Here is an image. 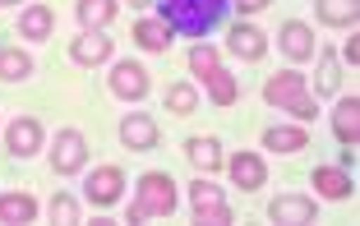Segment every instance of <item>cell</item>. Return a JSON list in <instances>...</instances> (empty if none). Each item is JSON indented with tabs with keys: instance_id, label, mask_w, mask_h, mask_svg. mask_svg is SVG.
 I'll use <instances>...</instances> for the list:
<instances>
[{
	"instance_id": "7a4b0ae2",
	"label": "cell",
	"mask_w": 360,
	"mask_h": 226,
	"mask_svg": "<svg viewBox=\"0 0 360 226\" xmlns=\"http://www.w3.org/2000/svg\"><path fill=\"white\" fill-rule=\"evenodd\" d=\"M264 97L273 102L277 111H291V116L300 120V125H309V120L319 116V107H314V97H309V88H305V79L296 74V69H282V74H273L264 84Z\"/></svg>"
},
{
	"instance_id": "e0dca14e",
	"label": "cell",
	"mask_w": 360,
	"mask_h": 226,
	"mask_svg": "<svg viewBox=\"0 0 360 226\" xmlns=\"http://www.w3.org/2000/svg\"><path fill=\"white\" fill-rule=\"evenodd\" d=\"M356 120H360V102L356 97H342L333 107V129H338L342 148H356Z\"/></svg>"
},
{
	"instance_id": "44dd1931",
	"label": "cell",
	"mask_w": 360,
	"mask_h": 226,
	"mask_svg": "<svg viewBox=\"0 0 360 226\" xmlns=\"http://www.w3.org/2000/svg\"><path fill=\"white\" fill-rule=\"evenodd\" d=\"M28 74H32V55L19 51V46H0V79L5 84H19Z\"/></svg>"
},
{
	"instance_id": "5b68a950",
	"label": "cell",
	"mask_w": 360,
	"mask_h": 226,
	"mask_svg": "<svg viewBox=\"0 0 360 226\" xmlns=\"http://www.w3.org/2000/svg\"><path fill=\"white\" fill-rule=\"evenodd\" d=\"M84 166H88L84 134H79V129H60L56 143H51V171L56 175H75V171H84Z\"/></svg>"
},
{
	"instance_id": "cb8c5ba5",
	"label": "cell",
	"mask_w": 360,
	"mask_h": 226,
	"mask_svg": "<svg viewBox=\"0 0 360 226\" xmlns=\"http://www.w3.org/2000/svg\"><path fill=\"white\" fill-rule=\"evenodd\" d=\"M116 19V0H79V23L84 28H106Z\"/></svg>"
},
{
	"instance_id": "7402d4cb",
	"label": "cell",
	"mask_w": 360,
	"mask_h": 226,
	"mask_svg": "<svg viewBox=\"0 0 360 226\" xmlns=\"http://www.w3.org/2000/svg\"><path fill=\"white\" fill-rule=\"evenodd\" d=\"M185 152H190V161L199 166V171H217V166H222V143L208 139V134H203V139H190Z\"/></svg>"
},
{
	"instance_id": "8fae6325",
	"label": "cell",
	"mask_w": 360,
	"mask_h": 226,
	"mask_svg": "<svg viewBox=\"0 0 360 226\" xmlns=\"http://www.w3.org/2000/svg\"><path fill=\"white\" fill-rule=\"evenodd\" d=\"M226 51H231V55H240V60H264L268 37L255 28V23H236V28H231V37H226Z\"/></svg>"
},
{
	"instance_id": "ffe728a7",
	"label": "cell",
	"mask_w": 360,
	"mask_h": 226,
	"mask_svg": "<svg viewBox=\"0 0 360 226\" xmlns=\"http://www.w3.org/2000/svg\"><path fill=\"white\" fill-rule=\"evenodd\" d=\"M134 42L143 46V51L158 55V51H167V46H171V28L162 19H139L134 23Z\"/></svg>"
},
{
	"instance_id": "f546056e",
	"label": "cell",
	"mask_w": 360,
	"mask_h": 226,
	"mask_svg": "<svg viewBox=\"0 0 360 226\" xmlns=\"http://www.w3.org/2000/svg\"><path fill=\"white\" fill-rule=\"evenodd\" d=\"M236 10H245V14H259V10H268V5H273V0H231Z\"/></svg>"
},
{
	"instance_id": "52a82bcc",
	"label": "cell",
	"mask_w": 360,
	"mask_h": 226,
	"mask_svg": "<svg viewBox=\"0 0 360 226\" xmlns=\"http://www.w3.org/2000/svg\"><path fill=\"white\" fill-rule=\"evenodd\" d=\"M120 194H125V171H120V166H97V171L88 175V204L111 208Z\"/></svg>"
},
{
	"instance_id": "484cf974",
	"label": "cell",
	"mask_w": 360,
	"mask_h": 226,
	"mask_svg": "<svg viewBox=\"0 0 360 226\" xmlns=\"http://www.w3.org/2000/svg\"><path fill=\"white\" fill-rule=\"evenodd\" d=\"M342 65H338V55L333 51H323V65H319V79H314V88H319V97H333L342 88Z\"/></svg>"
},
{
	"instance_id": "4fadbf2b",
	"label": "cell",
	"mask_w": 360,
	"mask_h": 226,
	"mask_svg": "<svg viewBox=\"0 0 360 226\" xmlns=\"http://www.w3.org/2000/svg\"><path fill=\"white\" fill-rule=\"evenodd\" d=\"M268 180V166L259 152H236L231 157V185L236 190H259V185Z\"/></svg>"
},
{
	"instance_id": "603a6c76",
	"label": "cell",
	"mask_w": 360,
	"mask_h": 226,
	"mask_svg": "<svg viewBox=\"0 0 360 226\" xmlns=\"http://www.w3.org/2000/svg\"><path fill=\"white\" fill-rule=\"evenodd\" d=\"M314 185H319V194H323V199H351V190H356V185H351V175L347 171H333V166H319V171H314Z\"/></svg>"
},
{
	"instance_id": "ba28073f",
	"label": "cell",
	"mask_w": 360,
	"mask_h": 226,
	"mask_svg": "<svg viewBox=\"0 0 360 226\" xmlns=\"http://www.w3.org/2000/svg\"><path fill=\"white\" fill-rule=\"evenodd\" d=\"M277 46H282V55L291 65H300V60H309V55H314V32H309V23L286 19L282 32H277Z\"/></svg>"
},
{
	"instance_id": "4dcf8cb0",
	"label": "cell",
	"mask_w": 360,
	"mask_h": 226,
	"mask_svg": "<svg viewBox=\"0 0 360 226\" xmlns=\"http://www.w3.org/2000/svg\"><path fill=\"white\" fill-rule=\"evenodd\" d=\"M129 5H139V10H143V5H148V0H129Z\"/></svg>"
},
{
	"instance_id": "f1b7e54d",
	"label": "cell",
	"mask_w": 360,
	"mask_h": 226,
	"mask_svg": "<svg viewBox=\"0 0 360 226\" xmlns=\"http://www.w3.org/2000/svg\"><path fill=\"white\" fill-rule=\"evenodd\" d=\"M51 222H79L75 194H56V199H51Z\"/></svg>"
},
{
	"instance_id": "9a60e30c",
	"label": "cell",
	"mask_w": 360,
	"mask_h": 226,
	"mask_svg": "<svg viewBox=\"0 0 360 226\" xmlns=\"http://www.w3.org/2000/svg\"><path fill=\"white\" fill-rule=\"evenodd\" d=\"M264 148H273V152H305L309 134H305V125H273L264 134Z\"/></svg>"
},
{
	"instance_id": "1f68e13d",
	"label": "cell",
	"mask_w": 360,
	"mask_h": 226,
	"mask_svg": "<svg viewBox=\"0 0 360 226\" xmlns=\"http://www.w3.org/2000/svg\"><path fill=\"white\" fill-rule=\"evenodd\" d=\"M0 5H19V0H0Z\"/></svg>"
},
{
	"instance_id": "d4e9b609",
	"label": "cell",
	"mask_w": 360,
	"mask_h": 226,
	"mask_svg": "<svg viewBox=\"0 0 360 226\" xmlns=\"http://www.w3.org/2000/svg\"><path fill=\"white\" fill-rule=\"evenodd\" d=\"M203 84H208V93H212V102H217V107H231L236 97H240V88H236V79L226 74L222 65H217V69H212V74L203 79Z\"/></svg>"
},
{
	"instance_id": "3957f363",
	"label": "cell",
	"mask_w": 360,
	"mask_h": 226,
	"mask_svg": "<svg viewBox=\"0 0 360 226\" xmlns=\"http://www.w3.org/2000/svg\"><path fill=\"white\" fill-rule=\"evenodd\" d=\"M171 213H176V180L167 171H148L139 180V199L125 222H153V217H171Z\"/></svg>"
},
{
	"instance_id": "5bb4252c",
	"label": "cell",
	"mask_w": 360,
	"mask_h": 226,
	"mask_svg": "<svg viewBox=\"0 0 360 226\" xmlns=\"http://www.w3.org/2000/svg\"><path fill=\"white\" fill-rule=\"evenodd\" d=\"M268 217H273V222L305 226V222H314V204H309V199H300V194H282V199H273Z\"/></svg>"
},
{
	"instance_id": "83f0119b",
	"label": "cell",
	"mask_w": 360,
	"mask_h": 226,
	"mask_svg": "<svg viewBox=\"0 0 360 226\" xmlns=\"http://www.w3.org/2000/svg\"><path fill=\"white\" fill-rule=\"evenodd\" d=\"M217 65H222V55L212 51V46H194V51H190V69H194L199 79H208Z\"/></svg>"
},
{
	"instance_id": "6da1fadb",
	"label": "cell",
	"mask_w": 360,
	"mask_h": 226,
	"mask_svg": "<svg viewBox=\"0 0 360 226\" xmlns=\"http://www.w3.org/2000/svg\"><path fill=\"white\" fill-rule=\"evenodd\" d=\"M231 0H162V23L180 37H208L226 19Z\"/></svg>"
},
{
	"instance_id": "d6986e66",
	"label": "cell",
	"mask_w": 360,
	"mask_h": 226,
	"mask_svg": "<svg viewBox=\"0 0 360 226\" xmlns=\"http://www.w3.org/2000/svg\"><path fill=\"white\" fill-rule=\"evenodd\" d=\"M51 28H56V14L46 10V5H32V10L19 14V32H23V37H32V42H46Z\"/></svg>"
},
{
	"instance_id": "30bf717a",
	"label": "cell",
	"mask_w": 360,
	"mask_h": 226,
	"mask_svg": "<svg viewBox=\"0 0 360 226\" xmlns=\"http://www.w3.org/2000/svg\"><path fill=\"white\" fill-rule=\"evenodd\" d=\"M120 139H125V148L148 152V148H158V125H153V116H143V111H129V116L120 120Z\"/></svg>"
},
{
	"instance_id": "2e32d148",
	"label": "cell",
	"mask_w": 360,
	"mask_h": 226,
	"mask_svg": "<svg viewBox=\"0 0 360 226\" xmlns=\"http://www.w3.org/2000/svg\"><path fill=\"white\" fill-rule=\"evenodd\" d=\"M314 14L328 28H351L356 14H360V0H314Z\"/></svg>"
},
{
	"instance_id": "4316f807",
	"label": "cell",
	"mask_w": 360,
	"mask_h": 226,
	"mask_svg": "<svg viewBox=\"0 0 360 226\" xmlns=\"http://www.w3.org/2000/svg\"><path fill=\"white\" fill-rule=\"evenodd\" d=\"M194 107H199V93H194L190 84H171V88H167V111H176V116H190Z\"/></svg>"
},
{
	"instance_id": "7c38bea8",
	"label": "cell",
	"mask_w": 360,
	"mask_h": 226,
	"mask_svg": "<svg viewBox=\"0 0 360 226\" xmlns=\"http://www.w3.org/2000/svg\"><path fill=\"white\" fill-rule=\"evenodd\" d=\"M106 55H111V37H106L102 28H88L84 37L70 42V60L75 65H102Z\"/></svg>"
},
{
	"instance_id": "ac0fdd59",
	"label": "cell",
	"mask_w": 360,
	"mask_h": 226,
	"mask_svg": "<svg viewBox=\"0 0 360 226\" xmlns=\"http://www.w3.org/2000/svg\"><path fill=\"white\" fill-rule=\"evenodd\" d=\"M0 222H10V226L37 222V199H28V194H0Z\"/></svg>"
},
{
	"instance_id": "9c48e42d",
	"label": "cell",
	"mask_w": 360,
	"mask_h": 226,
	"mask_svg": "<svg viewBox=\"0 0 360 226\" xmlns=\"http://www.w3.org/2000/svg\"><path fill=\"white\" fill-rule=\"evenodd\" d=\"M42 143H46V134H42V125H37L32 116H19L10 129H5V148H10L14 157H32Z\"/></svg>"
},
{
	"instance_id": "8992f818",
	"label": "cell",
	"mask_w": 360,
	"mask_h": 226,
	"mask_svg": "<svg viewBox=\"0 0 360 226\" xmlns=\"http://www.w3.org/2000/svg\"><path fill=\"white\" fill-rule=\"evenodd\" d=\"M153 88V74L143 69L139 60H120L116 69H111V93L125 97V102H139V97H148Z\"/></svg>"
},
{
	"instance_id": "277c9868",
	"label": "cell",
	"mask_w": 360,
	"mask_h": 226,
	"mask_svg": "<svg viewBox=\"0 0 360 226\" xmlns=\"http://www.w3.org/2000/svg\"><path fill=\"white\" fill-rule=\"evenodd\" d=\"M190 204H194V217H199L203 226H226L231 222V208H226V199H222V185L194 180L190 185Z\"/></svg>"
}]
</instances>
